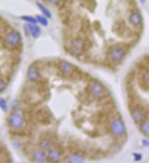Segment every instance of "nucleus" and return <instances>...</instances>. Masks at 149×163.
Segmentation results:
<instances>
[{
	"label": "nucleus",
	"mask_w": 149,
	"mask_h": 163,
	"mask_svg": "<svg viewBox=\"0 0 149 163\" xmlns=\"http://www.w3.org/2000/svg\"><path fill=\"white\" fill-rule=\"evenodd\" d=\"M6 42L9 47L16 49L21 44V35L19 32L11 30L6 34Z\"/></svg>",
	"instance_id": "nucleus-2"
},
{
	"label": "nucleus",
	"mask_w": 149,
	"mask_h": 163,
	"mask_svg": "<svg viewBox=\"0 0 149 163\" xmlns=\"http://www.w3.org/2000/svg\"><path fill=\"white\" fill-rule=\"evenodd\" d=\"M126 54H127V51L121 45L112 46L110 49V52H109L110 58L115 63L121 62L124 59V57L126 56Z\"/></svg>",
	"instance_id": "nucleus-1"
},
{
	"label": "nucleus",
	"mask_w": 149,
	"mask_h": 163,
	"mask_svg": "<svg viewBox=\"0 0 149 163\" xmlns=\"http://www.w3.org/2000/svg\"><path fill=\"white\" fill-rule=\"evenodd\" d=\"M52 146H53V143H52L51 139H49L47 137L42 139L40 142V147L43 150H49L50 148H52Z\"/></svg>",
	"instance_id": "nucleus-14"
},
{
	"label": "nucleus",
	"mask_w": 149,
	"mask_h": 163,
	"mask_svg": "<svg viewBox=\"0 0 149 163\" xmlns=\"http://www.w3.org/2000/svg\"><path fill=\"white\" fill-rule=\"evenodd\" d=\"M125 131H126L125 124L121 119L120 118L114 119L112 123H110V132L112 133L113 135L117 137H121L124 135Z\"/></svg>",
	"instance_id": "nucleus-4"
},
{
	"label": "nucleus",
	"mask_w": 149,
	"mask_h": 163,
	"mask_svg": "<svg viewBox=\"0 0 149 163\" xmlns=\"http://www.w3.org/2000/svg\"><path fill=\"white\" fill-rule=\"evenodd\" d=\"M90 92H91V94L94 97L99 98V97H102L105 94L106 89H105V88L99 82L93 81L90 84Z\"/></svg>",
	"instance_id": "nucleus-8"
},
{
	"label": "nucleus",
	"mask_w": 149,
	"mask_h": 163,
	"mask_svg": "<svg viewBox=\"0 0 149 163\" xmlns=\"http://www.w3.org/2000/svg\"><path fill=\"white\" fill-rule=\"evenodd\" d=\"M37 6L39 7L40 10L42 11V13H43V14H44V16H45V17H47V18H51V17H52L50 10H49L48 9H46L43 5H42L41 3L37 2Z\"/></svg>",
	"instance_id": "nucleus-17"
},
{
	"label": "nucleus",
	"mask_w": 149,
	"mask_h": 163,
	"mask_svg": "<svg viewBox=\"0 0 149 163\" xmlns=\"http://www.w3.org/2000/svg\"><path fill=\"white\" fill-rule=\"evenodd\" d=\"M48 159L53 162H58L61 159V153L56 148H50L48 153Z\"/></svg>",
	"instance_id": "nucleus-12"
},
{
	"label": "nucleus",
	"mask_w": 149,
	"mask_h": 163,
	"mask_svg": "<svg viewBox=\"0 0 149 163\" xmlns=\"http://www.w3.org/2000/svg\"><path fill=\"white\" fill-rule=\"evenodd\" d=\"M0 107H1L4 111H7V110H8V105H7V102H6L5 100L0 99Z\"/></svg>",
	"instance_id": "nucleus-20"
},
{
	"label": "nucleus",
	"mask_w": 149,
	"mask_h": 163,
	"mask_svg": "<svg viewBox=\"0 0 149 163\" xmlns=\"http://www.w3.org/2000/svg\"><path fill=\"white\" fill-rule=\"evenodd\" d=\"M84 160H85L84 157L80 154H73L68 158V161L72 163H82L84 162Z\"/></svg>",
	"instance_id": "nucleus-15"
},
{
	"label": "nucleus",
	"mask_w": 149,
	"mask_h": 163,
	"mask_svg": "<svg viewBox=\"0 0 149 163\" xmlns=\"http://www.w3.org/2000/svg\"><path fill=\"white\" fill-rule=\"evenodd\" d=\"M9 124L15 130H20L24 126V117L19 112H13L9 118Z\"/></svg>",
	"instance_id": "nucleus-3"
},
{
	"label": "nucleus",
	"mask_w": 149,
	"mask_h": 163,
	"mask_svg": "<svg viewBox=\"0 0 149 163\" xmlns=\"http://www.w3.org/2000/svg\"><path fill=\"white\" fill-rule=\"evenodd\" d=\"M27 78L31 82H37L41 79L42 76L36 65H31L27 70Z\"/></svg>",
	"instance_id": "nucleus-7"
},
{
	"label": "nucleus",
	"mask_w": 149,
	"mask_h": 163,
	"mask_svg": "<svg viewBox=\"0 0 149 163\" xmlns=\"http://www.w3.org/2000/svg\"><path fill=\"white\" fill-rule=\"evenodd\" d=\"M143 144L145 146H149V143H148V140H147V139H143Z\"/></svg>",
	"instance_id": "nucleus-23"
},
{
	"label": "nucleus",
	"mask_w": 149,
	"mask_h": 163,
	"mask_svg": "<svg viewBox=\"0 0 149 163\" xmlns=\"http://www.w3.org/2000/svg\"><path fill=\"white\" fill-rule=\"evenodd\" d=\"M47 1H48L50 4L54 5V6H59L62 0H47Z\"/></svg>",
	"instance_id": "nucleus-21"
},
{
	"label": "nucleus",
	"mask_w": 149,
	"mask_h": 163,
	"mask_svg": "<svg viewBox=\"0 0 149 163\" xmlns=\"http://www.w3.org/2000/svg\"><path fill=\"white\" fill-rule=\"evenodd\" d=\"M129 21L133 27H139L142 24V16L139 12H132L129 16Z\"/></svg>",
	"instance_id": "nucleus-10"
},
{
	"label": "nucleus",
	"mask_w": 149,
	"mask_h": 163,
	"mask_svg": "<svg viewBox=\"0 0 149 163\" xmlns=\"http://www.w3.org/2000/svg\"><path fill=\"white\" fill-rule=\"evenodd\" d=\"M133 157H134V159L136 161H139V160L142 159V155L139 154V153H133Z\"/></svg>",
	"instance_id": "nucleus-22"
},
{
	"label": "nucleus",
	"mask_w": 149,
	"mask_h": 163,
	"mask_svg": "<svg viewBox=\"0 0 149 163\" xmlns=\"http://www.w3.org/2000/svg\"><path fill=\"white\" fill-rule=\"evenodd\" d=\"M140 130L144 135H146V136L149 135V122L147 119H145L143 122H142L140 123Z\"/></svg>",
	"instance_id": "nucleus-16"
},
{
	"label": "nucleus",
	"mask_w": 149,
	"mask_h": 163,
	"mask_svg": "<svg viewBox=\"0 0 149 163\" xmlns=\"http://www.w3.org/2000/svg\"><path fill=\"white\" fill-rule=\"evenodd\" d=\"M131 115H132V118L133 122L136 124H140L142 122H143L146 119V115H145L144 111L142 108L137 107V106L133 107L131 110Z\"/></svg>",
	"instance_id": "nucleus-5"
},
{
	"label": "nucleus",
	"mask_w": 149,
	"mask_h": 163,
	"mask_svg": "<svg viewBox=\"0 0 149 163\" xmlns=\"http://www.w3.org/2000/svg\"><path fill=\"white\" fill-rule=\"evenodd\" d=\"M46 158H47V155H46V153L43 149L38 150V151L34 152V154H33V160L35 162H38V163L45 162Z\"/></svg>",
	"instance_id": "nucleus-13"
},
{
	"label": "nucleus",
	"mask_w": 149,
	"mask_h": 163,
	"mask_svg": "<svg viewBox=\"0 0 149 163\" xmlns=\"http://www.w3.org/2000/svg\"><path fill=\"white\" fill-rule=\"evenodd\" d=\"M25 28V31H26V34H31L33 38H38L41 33H42V30L39 26H37L36 24H32V23H30V24H27L24 26Z\"/></svg>",
	"instance_id": "nucleus-9"
},
{
	"label": "nucleus",
	"mask_w": 149,
	"mask_h": 163,
	"mask_svg": "<svg viewBox=\"0 0 149 163\" xmlns=\"http://www.w3.org/2000/svg\"><path fill=\"white\" fill-rule=\"evenodd\" d=\"M36 20H37V22H40L42 25H43V26H47L48 25V21H47V19L45 18V17H43V16H40V15H38L37 17H36Z\"/></svg>",
	"instance_id": "nucleus-18"
},
{
	"label": "nucleus",
	"mask_w": 149,
	"mask_h": 163,
	"mask_svg": "<svg viewBox=\"0 0 149 163\" xmlns=\"http://www.w3.org/2000/svg\"><path fill=\"white\" fill-rule=\"evenodd\" d=\"M141 2H142V3H144V2H145V0H141Z\"/></svg>",
	"instance_id": "nucleus-24"
},
{
	"label": "nucleus",
	"mask_w": 149,
	"mask_h": 163,
	"mask_svg": "<svg viewBox=\"0 0 149 163\" xmlns=\"http://www.w3.org/2000/svg\"><path fill=\"white\" fill-rule=\"evenodd\" d=\"M86 48V42L81 38H76L71 43V51L74 55H80Z\"/></svg>",
	"instance_id": "nucleus-6"
},
{
	"label": "nucleus",
	"mask_w": 149,
	"mask_h": 163,
	"mask_svg": "<svg viewBox=\"0 0 149 163\" xmlns=\"http://www.w3.org/2000/svg\"><path fill=\"white\" fill-rule=\"evenodd\" d=\"M59 68H60L61 72L64 73L65 75H70V74L74 73V70H75V66L71 63L66 62V61L61 62L59 65Z\"/></svg>",
	"instance_id": "nucleus-11"
},
{
	"label": "nucleus",
	"mask_w": 149,
	"mask_h": 163,
	"mask_svg": "<svg viewBox=\"0 0 149 163\" xmlns=\"http://www.w3.org/2000/svg\"><path fill=\"white\" fill-rule=\"evenodd\" d=\"M21 19L29 23H32V24H36L37 23V20L33 17H30V16H22Z\"/></svg>",
	"instance_id": "nucleus-19"
}]
</instances>
